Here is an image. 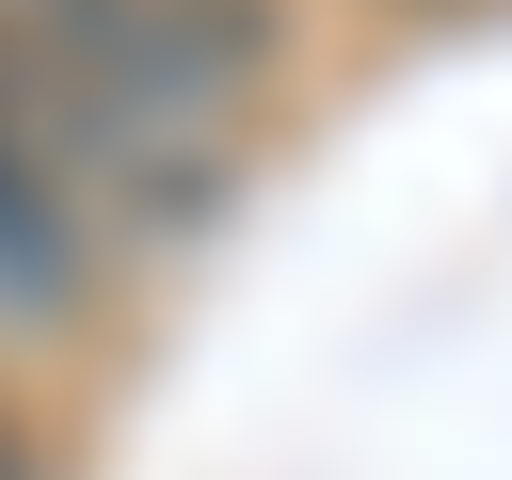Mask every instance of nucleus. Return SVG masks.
Here are the masks:
<instances>
[{
	"label": "nucleus",
	"mask_w": 512,
	"mask_h": 480,
	"mask_svg": "<svg viewBox=\"0 0 512 480\" xmlns=\"http://www.w3.org/2000/svg\"><path fill=\"white\" fill-rule=\"evenodd\" d=\"M0 304L16 320H80L96 304V224H80V176L32 112V80L0 64Z\"/></svg>",
	"instance_id": "1"
},
{
	"label": "nucleus",
	"mask_w": 512,
	"mask_h": 480,
	"mask_svg": "<svg viewBox=\"0 0 512 480\" xmlns=\"http://www.w3.org/2000/svg\"><path fill=\"white\" fill-rule=\"evenodd\" d=\"M0 480H48V464H32V432H16V416H0Z\"/></svg>",
	"instance_id": "2"
}]
</instances>
